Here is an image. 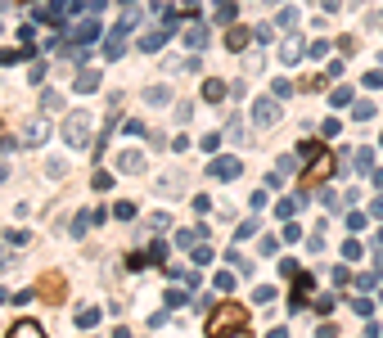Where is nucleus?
Segmentation results:
<instances>
[{
  "label": "nucleus",
  "mask_w": 383,
  "mask_h": 338,
  "mask_svg": "<svg viewBox=\"0 0 383 338\" xmlns=\"http://www.w3.org/2000/svg\"><path fill=\"white\" fill-rule=\"evenodd\" d=\"M226 338H248V325H239V330H235V334H226Z\"/></svg>",
  "instance_id": "dca6fc26"
},
{
  "label": "nucleus",
  "mask_w": 383,
  "mask_h": 338,
  "mask_svg": "<svg viewBox=\"0 0 383 338\" xmlns=\"http://www.w3.org/2000/svg\"><path fill=\"white\" fill-rule=\"evenodd\" d=\"M45 135H50V127H45L41 118H32V127H23V140H27V144H41Z\"/></svg>",
  "instance_id": "6e6552de"
},
{
  "label": "nucleus",
  "mask_w": 383,
  "mask_h": 338,
  "mask_svg": "<svg viewBox=\"0 0 383 338\" xmlns=\"http://www.w3.org/2000/svg\"><path fill=\"white\" fill-rule=\"evenodd\" d=\"M185 45H189V50H198V45H203V27H189V32H185Z\"/></svg>",
  "instance_id": "ddd939ff"
},
{
  "label": "nucleus",
  "mask_w": 383,
  "mask_h": 338,
  "mask_svg": "<svg viewBox=\"0 0 383 338\" xmlns=\"http://www.w3.org/2000/svg\"><path fill=\"white\" fill-rule=\"evenodd\" d=\"M230 325H248V316H244V307H239V302H221L217 312H208V334H212V338H226Z\"/></svg>",
  "instance_id": "f257e3e1"
},
{
  "label": "nucleus",
  "mask_w": 383,
  "mask_h": 338,
  "mask_svg": "<svg viewBox=\"0 0 383 338\" xmlns=\"http://www.w3.org/2000/svg\"><path fill=\"white\" fill-rule=\"evenodd\" d=\"M63 140L72 144V149H81V144H91V113H68V122H63Z\"/></svg>",
  "instance_id": "f03ea898"
},
{
  "label": "nucleus",
  "mask_w": 383,
  "mask_h": 338,
  "mask_svg": "<svg viewBox=\"0 0 383 338\" xmlns=\"http://www.w3.org/2000/svg\"><path fill=\"white\" fill-rule=\"evenodd\" d=\"M226 45H230V50H239V45H248V27H230Z\"/></svg>",
  "instance_id": "9d476101"
},
{
  "label": "nucleus",
  "mask_w": 383,
  "mask_h": 338,
  "mask_svg": "<svg viewBox=\"0 0 383 338\" xmlns=\"http://www.w3.org/2000/svg\"><path fill=\"white\" fill-rule=\"evenodd\" d=\"M275 118H280V104H275V100H257L253 104V122H257V127H271Z\"/></svg>",
  "instance_id": "20e7f679"
},
{
  "label": "nucleus",
  "mask_w": 383,
  "mask_h": 338,
  "mask_svg": "<svg viewBox=\"0 0 383 338\" xmlns=\"http://www.w3.org/2000/svg\"><path fill=\"white\" fill-rule=\"evenodd\" d=\"M221 95H226V86H221V82H203V100H212V104H217Z\"/></svg>",
  "instance_id": "9b49d317"
},
{
  "label": "nucleus",
  "mask_w": 383,
  "mask_h": 338,
  "mask_svg": "<svg viewBox=\"0 0 383 338\" xmlns=\"http://www.w3.org/2000/svg\"><path fill=\"white\" fill-rule=\"evenodd\" d=\"M100 321V312H95V307H81V312H77V325H95Z\"/></svg>",
  "instance_id": "4468645a"
},
{
  "label": "nucleus",
  "mask_w": 383,
  "mask_h": 338,
  "mask_svg": "<svg viewBox=\"0 0 383 338\" xmlns=\"http://www.w3.org/2000/svg\"><path fill=\"white\" fill-rule=\"evenodd\" d=\"M0 185H5V167H0Z\"/></svg>",
  "instance_id": "f3484780"
},
{
  "label": "nucleus",
  "mask_w": 383,
  "mask_h": 338,
  "mask_svg": "<svg viewBox=\"0 0 383 338\" xmlns=\"http://www.w3.org/2000/svg\"><path fill=\"white\" fill-rule=\"evenodd\" d=\"M239 167H244V162H239V158H217V162H212V167H208V171H212L217 180H230V176H239Z\"/></svg>",
  "instance_id": "39448f33"
},
{
  "label": "nucleus",
  "mask_w": 383,
  "mask_h": 338,
  "mask_svg": "<svg viewBox=\"0 0 383 338\" xmlns=\"http://www.w3.org/2000/svg\"><path fill=\"white\" fill-rule=\"evenodd\" d=\"M77 91H81V95L100 91V72H95V68H81V72H77Z\"/></svg>",
  "instance_id": "0eeeda50"
},
{
  "label": "nucleus",
  "mask_w": 383,
  "mask_h": 338,
  "mask_svg": "<svg viewBox=\"0 0 383 338\" xmlns=\"http://www.w3.org/2000/svg\"><path fill=\"white\" fill-rule=\"evenodd\" d=\"M9 338H45V334H41V325H36V321H18L14 330H9Z\"/></svg>",
  "instance_id": "1a4fd4ad"
},
{
  "label": "nucleus",
  "mask_w": 383,
  "mask_h": 338,
  "mask_svg": "<svg viewBox=\"0 0 383 338\" xmlns=\"http://www.w3.org/2000/svg\"><path fill=\"white\" fill-rule=\"evenodd\" d=\"M36 293L45 298V302H63V293H68V284H63L59 270H45L41 279H36Z\"/></svg>",
  "instance_id": "7ed1b4c3"
},
{
  "label": "nucleus",
  "mask_w": 383,
  "mask_h": 338,
  "mask_svg": "<svg viewBox=\"0 0 383 338\" xmlns=\"http://www.w3.org/2000/svg\"><path fill=\"white\" fill-rule=\"evenodd\" d=\"M298 54H302V45H298V41H284V50H280V59H284V63H293Z\"/></svg>",
  "instance_id": "f8f14e48"
},
{
  "label": "nucleus",
  "mask_w": 383,
  "mask_h": 338,
  "mask_svg": "<svg viewBox=\"0 0 383 338\" xmlns=\"http://www.w3.org/2000/svg\"><path fill=\"white\" fill-rule=\"evenodd\" d=\"M140 167H145V153L140 149H122L118 153V171H140Z\"/></svg>",
  "instance_id": "423d86ee"
},
{
  "label": "nucleus",
  "mask_w": 383,
  "mask_h": 338,
  "mask_svg": "<svg viewBox=\"0 0 383 338\" xmlns=\"http://www.w3.org/2000/svg\"><path fill=\"white\" fill-rule=\"evenodd\" d=\"M338 5H343V0H320V9H329V14H334Z\"/></svg>",
  "instance_id": "2eb2a0df"
}]
</instances>
